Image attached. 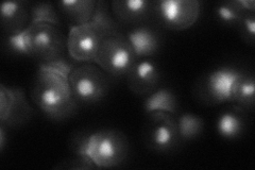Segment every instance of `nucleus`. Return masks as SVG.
<instances>
[{
    "label": "nucleus",
    "mask_w": 255,
    "mask_h": 170,
    "mask_svg": "<svg viewBox=\"0 0 255 170\" xmlns=\"http://www.w3.org/2000/svg\"><path fill=\"white\" fill-rule=\"evenodd\" d=\"M31 99L46 116L54 120L69 117L78 105L68 77L41 64L31 88Z\"/></svg>",
    "instance_id": "obj_1"
},
{
    "label": "nucleus",
    "mask_w": 255,
    "mask_h": 170,
    "mask_svg": "<svg viewBox=\"0 0 255 170\" xmlns=\"http://www.w3.org/2000/svg\"><path fill=\"white\" fill-rule=\"evenodd\" d=\"M129 156L127 136L114 129H101L89 135L86 157L97 168H113L122 165Z\"/></svg>",
    "instance_id": "obj_2"
},
{
    "label": "nucleus",
    "mask_w": 255,
    "mask_h": 170,
    "mask_svg": "<svg viewBox=\"0 0 255 170\" xmlns=\"http://www.w3.org/2000/svg\"><path fill=\"white\" fill-rule=\"evenodd\" d=\"M138 59L121 32L102 38L94 63L113 77L127 76Z\"/></svg>",
    "instance_id": "obj_3"
},
{
    "label": "nucleus",
    "mask_w": 255,
    "mask_h": 170,
    "mask_svg": "<svg viewBox=\"0 0 255 170\" xmlns=\"http://www.w3.org/2000/svg\"><path fill=\"white\" fill-rule=\"evenodd\" d=\"M110 75L95 63L75 66L68 77L71 91L78 103H96L110 90Z\"/></svg>",
    "instance_id": "obj_4"
},
{
    "label": "nucleus",
    "mask_w": 255,
    "mask_h": 170,
    "mask_svg": "<svg viewBox=\"0 0 255 170\" xmlns=\"http://www.w3.org/2000/svg\"><path fill=\"white\" fill-rule=\"evenodd\" d=\"M31 58L48 63L64 58L66 42L58 26L45 22H31L28 26Z\"/></svg>",
    "instance_id": "obj_5"
},
{
    "label": "nucleus",
    "mask_w": 255,
    "mask_h": 170,
    "mask_svg": "<svg viewBox=\"0 0 255 170\" xmlns=\"http://www.w3.org/2000/svg\"><path fill=\"white\" fill-rule=\"evenodd\" d=\"M198 0H161L153 4V15L167 29L182 31L193 27L200 16Z\"/></svg>",
    "instance_id": "obj_6"
},
{
    "label": "nucleus",
    "mask_w": 255,
    "mask_h": 170,
    "mask_svg": "<svg viewBox=\"0 0 255 170\" xmlns=\"http://www.w3.org/2000/svg\"><path fill=\"white\" fill-rule=\"evenodd\" d=\"M103 36L90 21L84 25L70 27L66 39V49L76 62L94 63Z\"/></svg>",
    "instance_id": "obj_7"
},
{
    "label": "nucleus",
    "mask_w": 255,
    "mask_h": 170,
    "mask_svg": "<svg viewBox=\"0 0 255 170\" xmlns=\"http://www.w3.org/2000/svg\"><path fill=\"white\" fill-rule=\"evenodd\" d=\"M146 141L154 151L166 152L178 145L180 139L177 118L165 112L151 113Z\"/></svg>",
    "instance_id": "obj_8"
},
{
    "label": "nucleus",
    "mask_w": 255,
    "mask_h": 170,
    "mask_svg": "<svg viewBox=\"0 0 255 170\" xmlns=\"http://www.w3.org/2000/svg\"><path fill=\"white\" fill-rule=\"evenodd\" d=\"M243 72L233 67H219L205 76L201 86L204 101L210 103L232 102L234 88Z\"/></svg>",
    "instance_id": "obj_9"
},
{
    "label": "nucleus",
    "mask_w": 255,
    "mask_h": 170,
    "mask_svg": "<svg viewBox=\"0 0 255 170\" xmlns=\"http://www.w3.org/2000/svg\"><path fill=\"white\" fill-rule=\"evenodd\" d=\"M33 114L25 94L18 87L0 85V121L3 126H18Z\"/></svg>",
    "instance_id": "obj_10"
},
{
    "label": "nucleus",
    "mask_w": 255,
    "mask_h": 170,
    "mask_svg": "<svg viewBox=\"0 0 255 170\" xmlns=\"http://www.w3.org/2000/svg\"><path fill=\"white\" fill-rule=\"evenodd\" d=\"M128 86L138 96H148L156 91L161 82V72L151 60H137L127 75Z\"/></svg>",
    "instance_id": "obj_11"
},
{
    "label": "nucleus",
    "mask_w": 255,
    "mask_h": 170,
    "mask_svg": "<svg viewBox=\"0 0 255 170\" xmlns=\"http://www.w3.org/2000/svg\"><path fill=\"white\" fill-rule=\"evenodd\" d=\"M154 2L148 0H115L112 12L116 20L128 25H138L153 15Z\"/></svg>",
    "instance_id": "obj_12"
},
{
    "label": "nucleus",
    "mask_w": 255,
    "mask_h": 170,
    "mask_svg": "<svg viewBox=\"0 0 255 170\" xmlns=\"http://www.w3.org/2000/svg\"><path fill=\"white\" fill-rule=\"evenodd\" d=\"M30 9L26 1H5L0 7V21L6 35L18 33L30 25Z\"/></svg>",
    "instance_id": "obj_13"
},
{
    "label": "nucleus",
    "mask_w": 255,
    "mask_h": 170,
    "mask_svg": "<svg viewBox=\"0 0 255 170\" xmlns=\"http://www.w3.org/2000/svg\"><path fill=\"white\" fill-rule=\"evenodd\" d=\"M127 38L137 59L154 55L161 47V38L155 30L147 26H137L127 33Z\"/></svg>",
    "instance_id": "obj_14"
},
{
    "label": "nucleus",
    "mask_w": 255,
    "mask_h": 170,
    "mask_svg": "<svg viewBox=\"0 0 255 170\" xmlns=\"http://www.w3.org/2000/svg\"><path fill=\"white\" fill-rule=\"evenodd\" d=\"M96 3V0H64L58 5L60 12L71 23V27H74L92 20Z\"/></svg>",
    "instance_id": "obj_15"
},
{
    "label": "nucleus",
    "mask_w": 255,
    "mask_h": 170,
    "mask_svg": "<svg viewBox=\"0 0 255 170\" xmlns=\"http://www.w3.org/2000/svg\"><path fill=\"white\" fill-rule=\"evenodd\" d=\"M179 103L175 94L170 88L163 87L157 88L152 94L146 96L143 101V111L146 114H151L153 112H165L169 114H174L178 112Z\"/></svg>",
    "instance_id": "obj_16"
},
{
    "label": "nucleus",
    "mask_w": 255,
    "mask_h": 170,
    "mask_svg": "<svg viewBox=\"0 0 255 170\" xmlns=\"http://www.w3.org/2000/svg\"><path fill=\"white\" fill-rule=\"evenodd\" d=\"M243 110L235 108L233 111L222 112L217 119V132L227 140H234L241 136L245 129V120L241 112Z\"/></svg>",
    "instance_id": "obj_17"
},
{
    "label": "nucleus",
    "mask_w": 255,
    "mask_h": 170,
    "mask_svg": "<svg viewBox=\"0 0 255 170\" xmlns=\"http://www.w3.org/2000/svg\"><path fill=\"white\" fill-rule=\"evenodd\" d=\"M243 111H253L255 104V81L252 75L243 74L234 88L233 100Z\"/></svg>",
    "instance_id": "obj_18"
},
{
    "label": "nucleus",
    "mask_w": 255,
    "mask_h": 170,
    "mask_svg": "<svg viewBox=\"0 0 255 170\" xmlns=\"http://www.w3.org/2000/svg\"><path fill=\"white\" fill-rule=\"evenodd\" d=\"M91 22L100 32L103 38L121 32L119 31L118 21L111 14L109 4L106 1H103V0H99L96 3V9Z\"/></svg>",
    "instance_id": "obj_19"
},
{
    "label": "nucleus",
    "mask_w": 255,
    "mask_h": 170,
    "mask_svg": "<svg viewBox=\"0 0 255 170\" xmlns=\"http://www.w3.org/2000/svg\"><path fill=\"white\" fill-rule=\"evenodd\" d=\"M177 124L179 129V135L181 140L190 141L194 140L204 130L203 119L191 113H184L177 118Z\"/></svg>",
    "instance_id": "obj_20"
},
{
    "label": "nucleus",
    "mask_w": 255,
    "mask_h": 170,
    "mask_svg": "<svg viewBox=\"0 0 255 170\" xmlns=\"http://www.w3.org/2000/svg\"><path fill=\"white\" fill-rule=\"evenodd\" d=\"M215 12H216V16L220 22L227 26H239L243 17L247 14L239 5L237 0L218 4Z\"/></svg>",
    "instance_id": "obj_21"
},
{
    "label": "nucleus",
    "mask_w": 255,
    "mask_h": 170,
    "mask_svg": "<svg viewBox=\"0 0 255 170\" xmlns=\"http://www.w3.org/2000/svg\"><path fill=\"white\" fill-rule=\"evenodd\" d=\"M45 22L59 26L60 16L50 2H37L30 9V23Z\"/></svg>",
    "instance_id": "obj_22"
},
{
    "label": "nucleus",
    "mask_w": 255,
    "mask_h": 170,
    "mask_svg": "<svg viewBox=\"0 0 255 170\" xmlns=\"http://www.w3.org/2000/svg\"><path fill=\"white\" fill-rule=\"evenodd\" d=\"M4 46L6 50L10 51L11 53L31 56L28 28L18 32V33L6 35L4 39Z\"/></svg>",
    "instance_id": "obj_23"
},
{
    "label": "nucleus",
    "mask_w": 255,
    "mask_h": 170,
    "mask_svg": "<svg viewBox=\"0 0 255 170\" xmlns=\"http://www.w3.org/2000/svg\"><path fill=\"white\" fill-rule=\"evenodd\" d=\"M239 27H241L242 33L245 36V39L247 43H254V37H255V15L254 13H247L241 23H239Z\"/></svg>",
    "instance_id": "obj_24"
},
{
    "label": "nucleus",
    "mask_w": 255,
    "mask_h": 170,
    "mask_svg": "<svg viewBox=\"0 0 255 170\" xmlns=\"http://www.w3.org/2000/svg\"><path fill=\"white\" fill-rule=\"evenodd\" d=\"M89 132L77 133L73 140L70 141V149L73 150L75 156H83L86 157L87 143H89Z\"/></svg>",
    "instance_id": "obj_25"
},
{
    "label": "nucleus",
    "mask_w": 255,
    "mask_h": 170,
    "mask_svg": "<svg viewBox=\"0 0 255 170\" xmlns=\"http://www.w3.org/2000/svg\"><path fill=\"white\" fill-rule=\"evenodd\" d=\"M58 168H64V169H95L97 168L94 164V162L89 157L83 156H76L74 159L68 160L66 165H59Z\"/></svg>",
    "instance_id": "obj_26"
},
{
    "label": "nucleus",
    "mask_w": 255,
    "mask_h": 170,
    "mask_svg": "<svg viewBox=\"0 0 255 170\" xmlns=\"http://www.w3.org/2000/svg\"><path fill=\"white\" fill-rule=\"evenodd\" d=\"M41 65H44L48 68H50L54 71L59 72V74H62L66 77H69L70 72L73 71L74 69V65L73 64H70L68 61H66L64 58H61L59 60H55L52 62H48V63H39Z\"/></svg>",
    "instance_id": "obj_27"
},
{
    "label": "nucleus",
    "mask_w": 255,
    "mask_h": 170,
    "mask_svg": "<svg viewBox=\"0 0 255 170\" xmlns=\"http://www.w3.org/2000/svg\"><path fill=\"white\" fill-rule=\"evenodd\" d=\"M237 1L246 13H254L255 12L254 0H237Z\"/></svg>",
    "instance_id": "obj_28"
},
{
    "label": "nucleus",
    "mask_w": 255,
    "mask_h": 170,
    "mask_svg": "<svg viewBox=\"0 0 255 170\" xmlns=\"http://www.w3.org/2000/svg\"><path fill=\"white\" fill-rule=\"evenodd\" d=\"M5 127L1 125L0 127V151H3L5 147Z\"/></svg>",
    "instance_id": "obj_29"
}]
</instances>
